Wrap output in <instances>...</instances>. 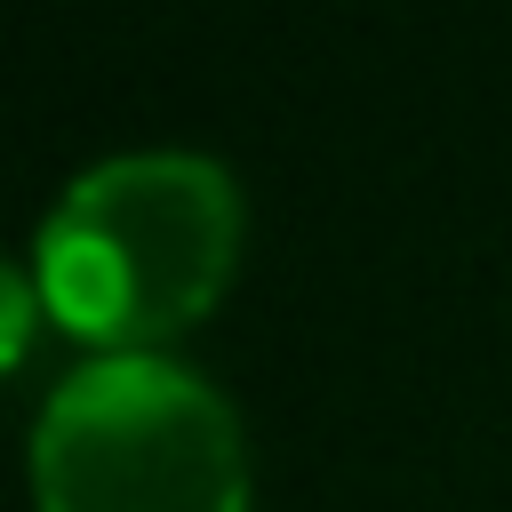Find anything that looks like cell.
Segmentation results:
<instances>
[{
	"mask_svg": "<svg viewBox=\"0 0 512 512\" xmlns=\"http://www.w3.org/2000/svg\"><path fill=\"white\" fill-rule=\"evenodd\" d=\"M40 512H248L240 408L176 352L80 360L32 424Z\"/></svg>",
	"mask_w": 512,
	"mask_h": 512,
	"instance_id": "obj_2",
	"label": "cell"
},
{
	"mask_svg": "<svg viewBox=\"0 0 512 512\" xmlns=\"http://www.w3.org/2000/svg\"><path fill=\"white\" fill-rule=\"evenodd\" d=\"M240 248V184L216 152L128 144L80 168L32 240V280L64 336L104 352H160L208 312Z\"/></svg>",
	"mask_w": 512,
	"mask_h": 512,
	"instance_id": "obj_1",
	"label": "cell"
},
{
	"mask_svg": "<svg viewBox=\"0 0 512 512\" xmlns=\"http://www.w3.org/2000/svg\"><path fill=\"white\" fill-rule=\"evenodd\" d=\"M48 312V296H40V280H32V256L24 264H8L0 272V352L8 360H24V344H32V320Z\"/></svg>",
	"mask_w": 512,
	"mask_h": 512,
	"instance_id": "obj_3",
	"label": "cell"
}]
</instances>
